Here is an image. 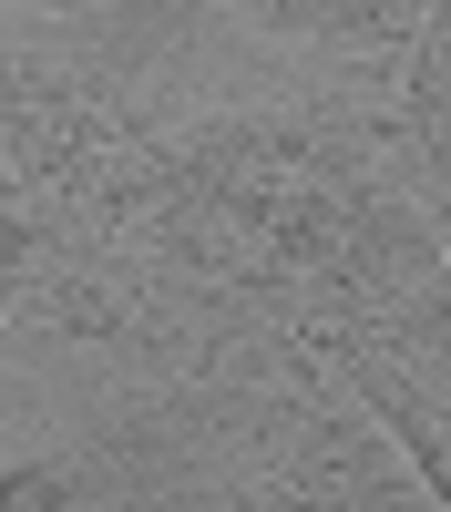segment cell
I'll return each mask as SVG.
<instances>
[{
  "instance_id": "obj_2",
  "label": "cell",
  "mask_w": 451,
  "mask_h": 512,
  "mask_svg": "<svg viewBox=\"0 0 451 512\" xmlns=\"http://www.w3.org/2000/svg\"><path fill=\"white\" fill-rule=\"evenodd\" d=\"M0 502H11V512H52V482H41V472H21V482L0 492Z\"/></svg>"
},
{
  "instance_id": "obj_1",
  "label": "cell",
  "mask_w": 451,
  "mask_h": 512,
  "mask_svg": "<svg viewBox=\"0 0 451 512\" xmlns=\"http://www.w3.org/2000/svg\"><path fill=\"white\" fill-rule=\"evenodd\" d=\"M390 256H400V277H380V297L359 308L349 369L390 410V431L431 472V492L451 502V267L410 226H390Z\"/></svg>"
}]
</instances>
